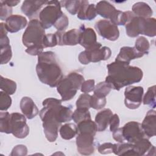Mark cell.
I'll return each mask as SVG.
<instances>
[{"mask_svg": "<svg viewBox=\"0 0 156 156\" xmlns=\"http://www.w3.org/2000/svg\"><path fill=\"white\" fill-rule=\"evenodd\" d=\"M62 100L49 98L44 99L42 102L43 107H51L54 109L56 118L60 124L70 121L72 119L73 113L69 107L62 105Z\"/></svg>", "mask_w": 156, "mask_h": 156, "instance_id": "8", "label": "cell"}, {"mask_svg": "<svg viewBox=\"0 0 156 156\" xmlns=\"http://www.w3.org/2000/svg\"><path fill=\"white\" fill-rule=\"evenodd\" d=\"M4 24L8 32L15 33L24 29L27 24V21L23 16L12 15L5 20Z\"/></svg>", "mask_w": 156, "mask_h": 156, "instance_id": "18", "label": "cell"}, {"mask_svg": "<svg viewBox=\"0 0 156 156\" xmlns=\"http://www.w3.org/2000/svg\"><path fill=\"white\" fill-rule=\"evenodd\" d=\"M0 131L2 133H11L10 114L7 112L1 111L0 113Z\"/></svg>", "mask_w": 156, "mask_h": 156, "instance_id": "32", "label": "cell"}, {"mask_svg": "<svg viewBox=\"0 0 156 156\" xmlns=\"http://www.w3.org/2000/svg\"><path fill=\"white\" fill-rule=\"evenodd\" d=\"M77 133H88L93 136H95L96 132H98L97 126L95 122L90 119H85L82 121L77 124Z\"/></svg>", "mask_w": 156, "mask_h": 156, "instance_id": "29", "label": "cell"}, {"mask_svg": "<svg viewBox=\"0 0 156 156\" xmlns=\"http://www.w3.org/2000/svg\"><path fill=\"white\" fill-rule=\"evenodd\" d=\"M94 28L100 36L110 41H115L119 36L118 26L108 20L97 21L94 24Z\"/></svg>", "mask_w": 156, "mask_h": 156, "instance_id": "11", "label": "cell"}, {"mask_svg": "<svg viewBox=\"0 0 156 156\" xmlns=\"http://www.w3.org/2000/svg\"><path fill=\"white\" fill-rule=\"evenodd\" d=\"M90 119L91 115L89 110L87 109L76 108L72 115V119H73L76 124L82 121Z\"/></svg>", "mask_w": 156, "mask_h": 156, "instance_id": "36", "label": "cell"}, {"mask_svg": "<svg viewBox=\"0 0 156 156\" xmlns=\"http://www.w3.org/2000/svg\"><path fill=\"white\" fill-rule=\"evenodd\" d=\"M91 95L88 93L81 94L77 100L76 101V107L77 108H83L89 110L90 107V99Z\"/></svg>", "mask_w": 156, "mask_h": 156, "instance_id": "39", "label": "cell"}, {"mask_svg": "<svg viewBox=\"0 0 156 156\" xmlns=\"http://www.w3.org/2000/svg\"><path fill=\"white\" fill-rule=\"evenodd\" d=\"M94 136L88 133H78L76 136L77 149L79 154L89 155L94 153Z\"/></svg>", "mask_w": 156, "mask_h": 156, "instance_id": "13", "label": "cell"}, {"mask_svg": "<svg viewBox=\"0 0 156 156\" xmlns=\"http://www.w3.org/2000/svg\"><path fill=\"white\" fill-rule=\"evenodd\" d=\"M4 2L7 4L10 7H13V6H16V5H18V3L20 2V1H14V0H12V1H9V0H7V1H4Z\"/></svg>", "mask_w": 156, "mask_h": 156, "instance_id": "51", "label": "cell"}, {"mask_svg": "<svg viewBox=\"0 0 156 156\" xmlns=\"http://www.w3.org/2000/svg\"><path fill=\"white\" fill-rule=\"evenodd\" d=\"M106 102L107 100L105 97H100L93 94V95L91 96L90 107L95 110H99L105 107Z\"/></svg>", "mask_w": 156, "mask_h": 156, "instance_id": "40", "label": "cell"}, {"mask_svg": "<svg viewBox=\"0 0 156 156\" xmlns=\"http://www.w3.org/2000/svg\"><path fill=\"white\" fill-rule=\"evenodd\" d=\"M59 133L62 138L71 140L77 134V126L73 123H66L60 127Z\"/></svg>", "mask_w": 156, "mask_h": 156, "instance_id": "30", "label": "cell"}, {"mask_svg": "<svg viewBox=\"0 0 156 156\" xmlns=\"http://www.w3.org/2000/svg\"><path fill=\"white\" fill-rule=\"evenodd\" d=\"M125 26L127 36L132 38L136 37L140 34V17L135 16L132 13Z\"/></svg>", "mask_w": 156, "mask_h": 156, "instance_id": "25", "label": "cell"}, {"mask_svg": "<svg viewBox=\"0 0 156 156\" xmlns=\"http://www.w3.org/2000/svg\"><path fill=\"white\" fill-rule=\"evenodd\" d=\"M0 88L4 92L7 93L9 95H12L16 91V83L15 81L1 76Z\"/></svg>", "mask_w": 156, "mask_h": 156, "instance_id": "31", "label": "cell"}, {"mask_svg": "<svg viewBox=\"0 0 156 156\" xmlns=\"http://www.w3.org/2000/svg\"><path fill=\"white\" fill-rule=\"evenodd\" d=\"M48 1H23L21 7L22 12L29 18L32 20L40 14V10Z\"/></svg>", "mask_w": 156, "mask_h": 156, "instance_id": "16", "label": "cell"}, {"mask_svg": "<svg viewBox=\"0 0 156 156\" xmlns=\"http://www.w3.org/2000/svg\"><path fill=\"white\" fill-rule=\"evenodd\" d=\"M79 44L85 49L90 48L98 43L96 34L91 27H85L83 24L79 27Z\"/></svg>", "mask_w": 156, "mask_h": 156, "instance_id": "15", "label": "cell"}, {"mask_svg": "<svg viewBox=\"0 0 156 156\" xmlns=\"http://www.w3.org/2000/svg\"><path fill=\"white\" fill-rule=\"evenodd\" d=\"M144 55L139 52L134 47L123 46L121 48L115 61L129 65L132 60L142 57Z\"/></svg>", "mask_w": 156, "mask_h": 156, "instance_id": "19", "label": "cell"}, {"mask_svg": "<svg viewBox=\"0 0 156 156\" xmlns=\"http://www.w3.org/2000/svg\"><path fill=\"white\" fill-rule=\"evenodd\" d=\"M27 154V149L25 145L18 144L15 146L10 154L11 156L15 155H26Z\"/></svg>", "mask_w": 156, "mask_h": 156, "instance_id": "47", "label": "cell"}, {"mask_svg": "<svg viewBox=\"0 0 156 156\" xmlns=\"http://www.w3.org/2000/svg\"><path fill=\"white\" fill-rule=\"evenodd\" d=\"M113 139L118 141V143H124V139L122 135V130L121 127V128H118L116 130L113 132Z\"/></svg>", "mask_w": 156, "mask_h": 156, "instance_id": "49", "label": "cell"}, {"mask_svg": "<svg viewBox=\"0 0 156 156\" xmlns=\"http://www.w3.org/2000/svg\"><path fill=\"white\" fill-rule=\"evenodd\" d=\"M115 144L112 143H104L98 146V149L101 154H108L113 153Z\"/></svg>", "mask_w": 156, "mask_h": 156, "instance_id": "45", "label": "cell"}, {"mask_svg": "<svg viewBox=\"0 0 156 156\" xmlns=\"http://www.w3.org/2000/svg\"><path fill=\"white\" fill-rule=\"evenodd\" d=\"M44 29L40 20L36 18L29 22L22 37L23 43L27 48L26 52L28 54L38 55L43 52V40L46 35Z\"/></svg>", "mask_w": 156, "mask_h": 156, "instance_id": "3", "label": "cell"}, {"mask_svg": "<svg viewBox=\"0 0 156 156\" xmlns=\"http://www.w3.org/2000/svg\"><path fill=\"white\" fill-rule=\"evenodd\" d=\"M119 118L117 114H113L112 116L110 121H109V125H110V130L112 132L116 130L118 128H119Z\"/></svg>", "mask_w": 156, "mask_h": 156, "instance_id": "48", "label": "cell"}, {"mask_svg": "<svg viewBox=\"0 0 156 156\" xmlns=\"http://www.w3.org/2000/svg\"><path fill=\"white\" fill-rule=\"evenodd\" d=\"M112 55V51L108 47L102 46L98 42L94 46L85 49L81 52L78 57L79 61L82 65H87L90 62H98L108 60Z\"/></svg>", "mask_w": 156, "mask_h": 156, "instance_id": "6", "label": "cell"}, {"mask_svg": "<svg viewBox=\"0 0 156 156\" xmlns=\"http://www.w3.org/2000/svg\"><path fill=\"white\" fill-rule=\"evenodd\" d=\"M96 10L98 15L104 18L110 20L117 10L109 2L101 1L96 5Z\"/></svg>", "mask_w": 156, "mask_h": 156, "instance_id": "26", "label": "cell"}, {"mask_svg": "<svg viewBox=\"0 0 156 156\" xmlns=\"http://www.w3.org/2000/svg\"><path fill=\"white\" fill-rule=\"evenodd\" d=\"M142 101L144 105H148L153 108H155V85L148 88Z\"/></svg>", "mask_w": 156, "mask_h": 156, "instance_id": "35", "label": "cell"}, {"mask_svg": "<svg viewBox=\"0 0 156 156\" xmlns=\"http://www.w3.org/2000/svg\"><path fill=\"white\" fill-rule=\"evenodd\" d=\"M39 115L43 122V127L46 139L49 142H54L58 136V129L60 123L58 122L55 112L51 107H43L40 111Z\"/></svg>", "mask_w": 156, "mask_h": 156, "instance_id": "5", "label": "cell"}, {"mask_svg": "<svg viewBox=\"0 0 156 156\" xmlns=\"http://www.w3.org/2000/svg\"><path fill=\"white\" fill-rule=\"evenodd\" d=\"M113 153L116 155H136L133 144L128 142L115 144Z\"/></svg>", "mask_w": 156, "mask_h": 156, "instance_id": "28", "label": "cell"}, {"mask_svg": "<svg viewBox=\"0 0 156 156\" xmlns=\"http://www.w3.org/2000/svg\"><path fill=\"white\" fill-rule=\"evenodd\" d=\"M140 34L149 37L156 35V20L155 18L140 17Z\"/></svg>", "mask_w": 156, "mask_h": 156, "instance_id": "24", "label": "cell"}, {"mask_svg": "<svg viewBox=\"0 0 156 156\" xmlns=\"http://www.w3.org/2000/svg\"><path fill=\"white\" fill-rule=\"evenodd\" d=\"M36 72L38 79L51 87H57L63 77L56 55L52 51L43 52L38 55Z\"/></svg>", "mask_w": 156, "mask_h": 156, "instance_id": "2", "label": "cell"}, {"mask_svg": "<svg viewBox=\"0 0 156 156\" xmlns=\"http://www.w3.org/2000/svg\"><path fill=\"white\" fill-rule=\"evenodd\" d=\"M20 109L23 114L29 119L35 117L39 110L34 101L29 97H23L20 101Z\"/></svg>", "mask_w": 156, "mask_h": 156, "instance_id": "22", "label": "cell"}, {"mask_svg": "<svg viewBox=\"0 0 156 156\" xmlns=\"http://www.w3.org/2000/svg\"><path fill=\"white\" fill-rule=\"evenodd\" d=\"M122 135L125 141L130 143H135L142 138L146 137L140 122L129 121L121 127Z\"/></svg>", "mask_w": 156, "mask_h": 156, "instance_id": "12", "label": "cell"}, {"mask_svg": "<svg viewBox=\"0 0 156 156\" xmlns=\"http://www.w3.org/2000/svg\"><path fill=\"white\" fill-rule=\"evenodd\" d=\"M136 155H155V147L152 144L148 138L144 137L133 143Z\"/></svg>", "mask_w": 156, "mask_h": 156, "instance_id": "20", "label": "cell"}, {"mask_svg": "<svg viewBox=\"0 0 156 156\" xmlns=\"http://www.w3.org/2000/svg\"><path fill=\"white\" fill-rule=\"evenodd\" d=\"M132 13L136 16L143 18H151L153 12L151 7L144 2H137L132 8Z\"/></svg>", "mask_w": 156, "mask_h": 156, "instance_id": "27", "label": "cell"}, {"mask_svg": "<svg viewBox=\"0 0 156 156\" xmlns=\"http://www.w3.org/2000/svg\"><path fill=\"white\" fill-rule=\"evenodd\" d=\"M84 81L83 76L74 71L63 77L57 85V90L62 98V101L71 100L80 88Z\"/></svg>", "mask_w": 156, "mask_h": 156, "instance_id": "4", "label": "cell"}, {"mask_svg": "<svg viewBox=\"0 0 156 156\" xmlns=\"http://www.w3.org/2000/svg\"><path fill=\"white\" fill-rule=\"evenodd\" d=\"M112 115L113 112L109 108H104L96 114L94 122L98 132L104 131L107 129Z\"/></svg>", "mask_w": 156, "mask_h": 156, "instance_id": "23", "label": "cell"}, {"mask_svg": "<svg viewBox=\"0 0 156 156\" xmlns=\"http://www.w3.org/2000/svg\"><path fill=\"white\" fill-rule=\"evenodd\" d=\"M1 27H0V38H2L4 37L5 36H7V30L5 26V24L3 23H1L0 24Z\"/></svg>", "mask_w": 156, "mask_h": 156, "instance_id": "50", "label": "cell"}, {"mask_svg": "<svg viewBox=\"0 0 156 156\" xmlns=\"http://www.w3.org/2000/svg\"><path fill=\"white\" fill-rule=\"evenodd\" d=\"M10 130L11 133L18 138H24L28 135L29 128L23 114L18 112L10 113Z\"/></svg>", "mask_w": 156, "mask_h": 156, "instance_id": "9", "label": "cell"}, {"mask_svg": "<svg viewBox=\"0 0 156 156\" xmlns=\"http://www.w3.org/2000/svg\"><path fill=\"white\" fill-rule=\"evenodd\" d=\"M1 47V64L7 63L12 58V52L9 44L0 45Z\"/></svg>", "mask_w": 156, "mask_h": 156, "instance_id": "37", "label": "cell"}, {"mask_svg": "<svg viewBox=\"0 0 156 156\" xmlns=\"http://www.w3.org/2000/svg\"><path fill=\"white\" fill-rule=\"evenodd\" d=\"M61 2L58 1H48L46 5L40 11L39 19L44 29H49L64 13L62 10Z\"/></svg>", "mask_w": 156, "mask_h": 156, "instance_id": "7", "label": "cell"}, {"mask_svg": "<svg viewBox=\"0 0 156 156\" xmlns=\"http://www.w3.org/2000/svg\"><path fill=\"white\" fill-rule=\"evenodd\" d=\"M142 129L147 138H151L156 135V113L153 109L149 110L141 124Z\"/></svg>", "mask_w": 156, "mask_h": 156, "instance_id": "17", "label": "cell"}, {"mask_svg": "<svg viewBox=\"0 0 156 156\" xmlns=\"http://www.w3.org/2000/svg\"><path fill=\"white\" fill-rule=\"evenodd\" d=\"M144 89L140 86H129L124 91V104L129 109L138 108L141 105Z\"/></svg>", "mask_w": 156, "mask_h": 156, "instance_id": "10", "label": "cell"}, {"mask_svg": "<svg viewBox=\"0 0 156 156\" xmlns=\"http://www.w3.org/2000/svg\"><path fill=\"white\" fill-rule=\"evenodd\" d=\"M134 48L141 54H147L150 48L149 41L144 37H139L135 41Z\"/></svg>", "mask_w": 156, "mask_h": 156, "instance_id": "33", "label": "cell"}, {"mask_svg": "<svg viewBox=\"0 0 156 156\" xmlns=\"http://www.w3.org/2000/svg\"><path fill=\"white\" fill-rule=\"evenodd\" d=\"M62 7H65L66 10L73 15L77 13L81 1H62Z\"/></svg>", "mask_w": 156, "mask_h": 156, "instance_id": "38", "label": "cell"}, {"mask_svg": "<svg viewBox=\"0 0 156 156\" xmlns=\"http://www.w3.org/2000/svg\"><path fill=\"white\" fill-rule=\"evenodd\" d=\"M77 14V18L81 20H92L97 15L96 5L94 4H89L88 1H81Z\"/></svg>", "mask_w": 156, "mask_h": 156, "instance_id": "21", "label": "cell"}, {"mask_svg": "<svg viewBox=\"0 0 156 156\" xmlns=\"http://www.w3.org/2000/svg\"><path fill=\"white\" fill-rule=\"evenodd\" d=\"M12 104V99L10 95L1 91L0 92V110L6 111Z\"/></svg>", "mask_w": 156, "mask_h": 156, "instance_id": "41", "label": "cell"}, {"mask_svg": "<svg viewBox=\"0 0 156 156\" xmlns=\"http://www.w3.org/2000/svg\"><path fill=\"white\" fill-rule=\"evenodd\" d=\"M95 87V82L94 79H89L84 81L81 87L80 90L84 93H88L94 90Z\"/></svg>", "mask_w": 156, "mask_h": 156, "instance_id": "46", "label": "cell"}, {"mask_svg": "<svg viewBox=\"0 0 156 156\" xmlns=\"http://www.w3.org/2000/svg\"><path fill=\"white\" fill-rule=\"evenodd\" d=\"M107 68L108 75L105 81L112 89L118 91L124 87L138 83L143 79V71L137 66L115 61L108 64Z\"/></svg>", "mask_w": 156, "mask_h": 156, "instance_id": "1", "label": "cell"}, {"mask_svg": "<svg viewBox=\"0 0 156 156\" xmlns=\"http://www.w3.org/2000/svg\"><path fill=\"white\" fill-rule=\"evenodd\" d=\"M79 29H72L67 32L57 31L55 34L57 36L58 45L59 46H75L79 44Z\"/></svg>", "mask_w": 156, "mask_h": 156, "instance_id": "14", "label": "cell"}, {"mask_svg": "<svg viewBox=\"0 0 156 156\" xmlns=\"http://www.w3.org/2000/svg\"><path fill=\"white\" fill-rule=\"evenodd\" d=\"M69 24V20L67 16L63 13L58 20L55 23L54 26L57 29V31H65Z\"/></svg>", "mask_w": 156, "mask_h": 156, "instance_id": "43", "label": "cell"}, {"mask_svg": "<svg viewBox=\"0 0 156 156\" xmlns=\"http://www.w3.org/2000/svg\"><path fill=\"white\" fill-rule=\"evenodd\" d=\"M112 89L110 84L105 81L98 83L93 90L94 94L100 97H106Z\"/></svg>", "mask_w": 156, "mask_h": 156, "instance_id": "34", "label": "cell"}, {"mask_svg": "<svg viewBox=\"0 0 156 156\" xmlns=\"http://www.w3.org/2000/svg\"><path fill=\"white\" fill-rule=\"evenodd\" d=\"M43 44L44 48L54 47L56 45H58V41L55 34H46L43 40Z\"/></svg>", "mask_w": 156, "mask_h": 156, "instance_id": "42", "label": "cell"}, {"mask_svg": "<svg viewBox=\"0 0 156 156\" xmlns=\"http://www.w3.org/2000/svg\"><path fill=\"white\" fill-rule=\"evenodd\" d=\"M12 8L6 4L4 1H0V18L1 20H5L12 15Z\"/></svg>", "mask_w": 156, "mask_h": 156, "instance_id": "44", "label": "cell"}]
</instances>
